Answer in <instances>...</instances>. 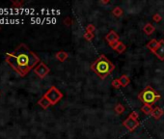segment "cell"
Here are the masks:
<instances>
[{
	"label": "cell",
	"mask_w": 164,
	"mask_h": 139,
	"mask_svg": "<svg viewBox=\"0 0 164 139\" xmlns=\"http://www.w3.org/2000/svg\"><path fill=\"white\" fill-rule=\"evenodd\" d=\"M55 57H56V59L58 61H60V62H64V61H66L68 59L69 53L66 51H58L56 55H55Z\"/></svg>",
	"instance_id": "13"
},
{
	"label": "cell",
	"mask_w": 164,
	"mask_h": 139,
	"mask_svg": "<svg viewBox=\"0 0 164 139\" xmlns=\"http://www.w3.org/2000/svg\"><path fill=\"white\" fill-rule=\"evenodd\" d=\"M111 85H112L113 88L115 89H119L122 87V84L120 82V80H119V78H116V79H113L112 82H111Z\"/></svg>",
	"instance_id": "19"
},
{
	"label": "cell",
	"mask_w": 164,
	"mask_h": 139,
	"mask_svg": "<svg viewBox=\"0 0 164 139\" xmlns=\"http://www.w3.org/2000/svg\"><path fill=\"white\" fill-rule=\"evenodd\" d=\"M138 99L140 102H142L144 104L152 105L157 101H159L160 95L152 87V86L148 85L143 91H141L140 93H139Z\"/></svg>",
	"instance_id": "3"
},
{
	"label": "cell",
	"mask_w": 164,
	"mask_h": 139,
	"mask_svg": "<svg viewBox=\"0 0 164 139\" xmlns=\"http://www.w3.org/2000/svg\"><path fill=\"white\" fill-rule=\"evenodd\" d=\"M114 69V64L105 55H101L91 64V70L102 80L112 74Z\"/></svg>",
	"instance_id": "2"
},
{
	"label": "cell",
	"mask_w": 164,
	"mask_h": 139,
	"mask_svg": "<svg viewBox=\"0 0 164 139\" xmlns=\"http://www.w3.org/2000/svg\"><path fill=\"white\" fill-rule=\"evenodd\" d=\"M49 68L46 65L44 62H40L38 64V66H36L34 68V73L40 77V78H44L49 74Z\"/></svg>",
	"instance_id": "5"
},
{
	"label": "cell",
	"mask_w": 164,
	"mask_h": 139,
	"mask_svg": "<svg viewBox=\"0 0 164 139\" xmlns=\"http://www.w3.org/2000/svg\"><path fill=\"white\" fill-rule=\"evenodd\" d=\"M139 124H140V123H139L138 120L131 118L130 116H129V117H127L126 120L123 122V126L125 127H127L129 132H133V130H134L136 127L139 126Z\"/></svg>",
	"instance_id": "6"
},
{
	"label": "cell",
	"mask_w": 164,
	"mask_h": 139,
	"mask_svg": "<svg viewBox=\"0 0 164 139\" xmlns=\"http://www.w3.org/2000/svg\"><path fill=\"white\" fill-rule=\"evenodd\" d=\"M119 39H120V36H119V34H117L114 30H111V31L105 36V40H106L108 44H111L113 43H116V42H119Z\"/></svg>",
	"instance_id": "7"
},
{
	"label": "cell",
	"mask_w": 164,
	"mask_h": 139,
	"mask_svg": "<svg viewBox=\"0 0 164 139\" xmlns=\"http://www.w3.org/2000/svg\"><path fill=\"white\" fill-rule=\"evenodd\" d=\"M46 99L50 102L51 105L56 104L61 99L63 98V94L61 93V91H59L55 86H52L48 90L46 94L44 95Z\"/></svg>",
	"instance_id": "4"
},
{
	"label": "cell",
	"mask_w": 164,
	"mask_h": 139,
	"mask_svg": "<svg viewBox=\"0 0 164 139\" xmlns=\"http://www.w3.org/2000/svg\"><path fill=\"white\" fill-rule=\"evenodd\" d=\"M125 106L122 104H117L115 105V108H114V110H115V112L117 114H119V115H121V114H123L125 112Z\"/></svg>",
	"instance_id": "18"
},
{
	"label": "cell",
	"mask_w": 164,
	"mask_h": 139,
	"mask_svg": "<svg viewBox=\"0 0 164 139\" xmlns=\"http://www.w3.org/2000/svg\"><path fill=\"white\" fill-rule=\"evenodd\" d=\"M96 30V26L92 23H89L87 26H86V32H89V33H94Z\"/></svg>",
	"instance_id": "21"
},
{
	"label": "cell",
	"mask_w": 164,
	"mask_h": 139,
	"mask_svg": "<svg viewBox=\"0 0 164 139\" xmlns=\"http://www.w3.org/2000/svg\"><path fill=\"white\" fill-rule=\"evenodd\" d=\"M129 116L131 118H133V119H136V120H138V118H139V115H138L137 111H132V112L129 114Z\"/></svg>",
	"instance_id": "24"
},
{
	"label": "cell",
	"mask_w": 164,
	"mask_h": 139,
	"mask_svg": "<svg viewBox=\"0 0 164 139\" xmlns=\"http://www.w3.org/2000/svg\"><path fill=\"white\" fill-rule=\"evenodd\" d=\"M7 62L21 76H25L30 70L40 63V58L32 52L24 44H19L13 53H7Z\"/></svg>",
	"instance_id": "1"
},
{
	"label": "cell",
	"mask_w": 164,
	"mask_h": 139,
	"mask_svg": "<svg viewBox=\"0 0 164 139\" xmlns=\"http://www.w3.org/2000/svg\"><path fill=\"white\" fill-rule=\"evenodd\" d=\"M38 104L40 105V106H41L42 108H44V109H46V108H48V107L51 105L50 102H49L48 99H46L44 96L40 99V101L38 102Z\"/></svg>",
	"instance_id": "12"
},
{
	"label": "cell",
	"mask_w": 164,
	"mask_h": 139,
	"mask_svg": "<svg viewBox=\"0 0 164 139\" xmlns=\"http://www.w3.org/2000/svg\"><path fill=\"white\" fill-rule=\"evenodd\" d=\"M109 3H110L109 0H101V1H99V4H101V5H106Z\"/></svg>",
	"instance_id": "25"
},
{
	"label": "cell",
	"mask_w": 164,
	"mask_h": 139,
	"mask_svg": "<svg viewBox=\"0 0 164 139\" xmlns=\"http://www.w3.org/2000/svg\"><path fill=\"white\" fill-rule=\"evenodd\" d=\"M64 23H65L67 26H71V24H73V19L69 18V16H68V18H65V20H64Z\"/></svg>",
	"instance_id": "23"
},
{
	"label": "cell",
	"mask_w": 164,
	"mask_h": 139,
	"mask_svg": "<svg viewBox=\"0 0 164 139\" xmlns=\"http://www.w3.org/2000/svg\"><path fill=\"white\" fill-rule=\"evenodd\" d=\"M143 31L146 35L150 36L155 31V27L152 25V23H147L146 25H144V27H143Z\"/></svg>",
	"instance_id": "11"
},
{
	"label": "cell",
	"mask_w": 164,
	"mask_h": 139,
	"mask_svg": "<svg viewBox=\"0 0 164 139\" xmlns=\"http://www.w3.org/2000/svg\"><path fill=\"white\" fill-rule=\"evenodd\" d=\"M163 114H164V110L162 108L159 106H157L155 108H154V110H152L151 115L152 118L155 119V120H159V119L163 116Z\"/></svg>",
	"instance_id": "9"
},
{
	"label": "cell",
	"mask_w": 164,
	"mask_h": 139,
	"mask_svg": "<svg viewBox=\"0 0 164 139\" xmlns=\"http://www.w3.org/2000/svg\"><path fill=\"white\" fill-rule=\"evenodd\" d=\"M152 110H154V108L150 104H143V106L141 107V111H142L145 115H151Z\"/></svg>",
	"instance_id": "14"
},
{
	"label": "cell",
	"mask_w": 164,
	"mask_h": 139,
	"mask_svg": "<svg viewBox=\"0 0 164 139\" xmlns=\"http://www.w3.org/2000/svg\"><path fill=\"white\" fill-rule=\"evenodd\" d=\"M127 49V46L124 43H122V42H119L118 46H117V48H115V51H117L118 53H123V52L126 51Z\"/></svg>",
	"instance_id": "17"
},
{
	"label": "cell",
	"mask_w": 164,
	"mask_h": 139,
	"mask_svg": "<svg viewBox=\"0 0 164 139\" xmlns=\"http://www.w3.org/2000/svg\"><path fill=\"white\" fill-rule=\"evenodd\" d=\"M158 46H159V41L155 40V39H152V40L150 41L148 44H147V48H148L152 52V53L157 50Z\"/></svg>",
	"instance_id": "10"
},
{
	"label": "cell",
	"mask_w": 164,
	"mask_h": 139,
	"mask_svg": "<svg viewBox=\"0 0 164 139\" xmlns=\"http://www.w3.org/2000/svg\"><path fill=\"white\" fill-rule=\"evenodd\" d=\"M123 13H124V11H123V9H122L120 6L115 7L113 9V11H112V15L114 16H116V18H120V16L123 15Z\"/></svg>",
	"instance_id": "16"
},
{
	"label": "cell",
	"mask_w": 164,
	"mask_h": 139,
	"mask_svg": "<svg viewBox=\"0 0 164 139\" xmlns=\"http://www.w3.org/2000/svg\"><path fill=\"white\" fill-rule=\"evenodd\" d=\"M119 80H120V82H121V84H122V87H127V86L130 83L129 77L127 76H126V74H123V76H122L120 78H119Z\"/></svg>",
	"instance_id": "15"
},
{
	"label": "cell",
	"mask_w": 164,
	"mask_h": 139,
	"mask_svg": "<svg viewBox=\"0 0 164 139\" xmlns=\"http://www.w3.org/2000/svg\"><path fill=\"white\" fill-rule=\"evenodd\" d=\"M154 54L159 60L161 61L164 60V40L159 41V46H158V48H157V50L154 52Z\"/></svg>",
	"instance_id": "8"
},
{
	"label": "cell",
	"mask_w": 164,
	"mask_h": 139,
	"mask_svg": "<svg viewBox=\"0 0 164 139\" xmlns=\"http://www.w3.org/2000/svg\"><path fill=\"white\" fill-rule=\"evenodd\" d=\"M161 19H162V16H161L159 14H154V15L152 16V20L155 22H159L161 21Z\"/></svg>",
	"instance_id": "22"
},
{
	"label": "cell",
	"mask_w": 164,
	"mask_h": 139,
	"mask_svg": "<svg viewBox=\"0 0 164 139\" xmlns=\"http://www.w3.org/2000/svg\"><path fill=\"white\" fill-rule=\"evenodd\" d=\"M83 38H84L86 41H92L94 38H95V33L85 32V33H84V35H83Z\"/></svg>",
	"instance_id": "20"
}]
</instances>
